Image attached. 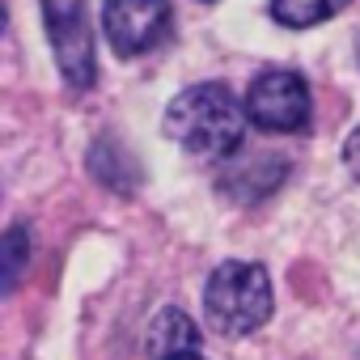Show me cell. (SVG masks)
Returning a JSON list of instances; mask_svg holds the SVG:
<instances>
[{
	"mask_svg": "<svg viewBox=\"0 0 360 360\" xmlns=\"http://www.w3.org/2000/svg\"><path fill=\"white\" fill-rule=\"evenodd\" d=\"M246 106L233 98V89H225L221 81H204L183 89L169 110H165V136L174 144H183L195 157H233L242 148L246 136Z\"/></svg>",
	"mask_w": 360,
	"mask_h": 360,
	"instance_id": "1",
	"label": "cell"
},
{
	"mask_svg": "<svg viewBox=\"0 0 360 360\" xmlns=\"http://www.w3.org/2000/svg\"><path fill=\"white\" fill-rule=\"evenodd\" d=\"M271 276L259 263H221L204 284V318L217 335H250L271 318Z\"/></svg>",
	"mask_w": 360,
	"mask_h": 360,
	"instance_id": "2",
	"label": "cell"
},
{
	"mask_svg": "<svg viewBox=\"0 0 360 360\" xmlns=\"http://www.w3.org/2000/svg\"><path fill=\"white\" fill-rule=\"evenodd\" d=\"M43 26L56 51V64L68 81V89L85 94L98 81V56H94V30H89V9L85 0H39Z\"/></svg>",
	"mask_w": 360,
	"mask_h": 360,
	"instance_id": "3",
	"label": "cell"
},
{
	"mask_svg": "<svg viewBox=\"0 0 360 360\" xmlns=\"http://www.w3.org/2000/svg\"><path fill=\"white\" fill-rule=\"evenodd\" d=\"M309 85L305 77L288 72V68H267L250 81L246 89V115L255 127L276 131V136H292L309 127Z\"/></svg>",
	"mask_w": 360,
	"mask_h": 360,
	"instance_id": "4",
	"label": "cell"
},
{
	"mask_svg": "<svg viewBox=\"0 0 360 360\" xmlns=\"http://www.w3.org/2000/svg\"><path fill=\"white\" fill-rule=\"evenodd\" d=\"M102 30H106V43L115 47V56H123V60L144 56L174 34V5L169 0H106Z\"/></svg>",
	"mask_w": 360,
	"mask_h": 360,
	"instance_id": "5",
	"label": "cell"
},
{
	"mask_svg": "<svg viewBox=\"0 0 360 360\" xmlns=\"http://www.w3.org/2000/svg\"><path fill=\"white\" fill-rule=\"evenodd\" d=\"M89 169H94V178H102V183H106L110 191H119V195H127V191L140 187V165L127 157V148H123L115 136H98V140H94V148H89Z\"/></svg>",
	"mask_w": 360,
	"mask_h": 360,
	"instance_id": "6",
	"label": "cell"
},
{
	"mask_svg": "<svg viewBox=\"0 0 360 360\" xmlns=\"http://www.w3.org/2000/svg\"><path fill=\"white\" fill-rule=\"evenodd\" d=\"M178 352H200V326L183 309H161L148 326V356L165 360Z\"/></svg>",
	"mask_w": 360,
	"mask_h": 360,
	"instance_id": "7",
	"label": "cell"
},
{
	"mask_svg": "<svg viewBox=\"0 0 360 360\" xmlns=\"http://www.w3.org/2000/svg\"><path fill=\"white\" fill-rule=\"evenodd\" d=\"M347 5L352 0H271V18L288 30H305V26H318L326 18H335Z\"/></svg>",
	"mask_w": 360,
	"mask_h": 360,
	"instance_id": "8",
	"label": "cell"
},
{
	"mask_svg": "<svg viewBox=\"0 0 360 360\" xmlns=\"http://www.w3.org/2000/svg\"><path fill=\"white\" fill-rule=\"evenodd\" d=\"M26 259H30V233H26V225H13L5 233V288H13L22 280Z\"/></svg>",
	"mask_w": 360,
	"mask_h": 360,
	"instance_id": "9",
	"label": "cell"
},
{
	"mask_svg": "<svg viewBox=\"0 0 360 360\" xmlns=\"http://www.w3.org/2000/svg\"><path fill=\"white\" fill-rule=\"evenodd\" d=\"M343 165H347V174L360 183V127L347 136V144H343Z\"/></svg>",
	"mask_w": 360,
	"mask_h": 360,
	"instance_id": "10",
	"label": "cell"
},
{
	"mask_svg": "<svg viewBox=\"0 0 360 360\" xmlns=\"http://www.w3.org/2000/svg\"><path fill=\"white\" fill-rule=\"evenodd\" d=\"M165 360H204L200 352H178V356H165Z\"/></svg>",
	"mask_w": 360,
	"mask_h": 360,
	"instance_id": "11",
	"label": "cell"
}]
</instances>
